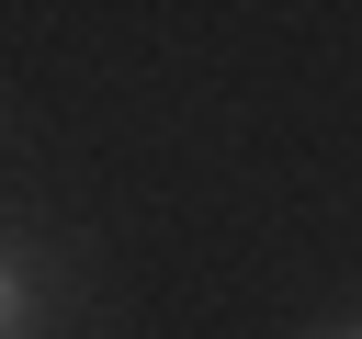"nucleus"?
I'll return each instance as SVG.
<instances>
[{
  "label": "nucleus",
  "instance_id": "1",
  "mask_svg": "<svg viewBox=\"0 0 362 339\" xmlns=\"http://www.w3.org/2000/svg\"><path fill=\"white\" fill-rule=\"evenodd\" d=\"M11 294H23V282H11V271H0V328H11Z\"/></svg>",
  "mask_w": 362,
  "mask_h": 339
}]
</instances>
